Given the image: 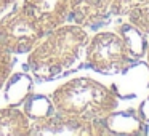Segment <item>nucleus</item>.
Instances as JSON below:
<instances>
[{
	"label": "nucleus",
	"mask_w": 149,
	"mask_h": 136,
	"mask_svg": "<svg viewBox=\"0 0 149 136\" xmlns=\"http://www.w3.org/2000/svg\"><path fill=\"white\" fill-rule=\"evenodd\" d=\"M138 115L141 117L143 120H144L146 123H149V96H148V99L144 101V103L139 106V109H138Z\"/></svg>",
	"instance_id": "nucleus-14"
},
{
	"label": "nucleus",
	"mask_w": 149,
	"mask_h": 136,
	"mask_svg": "<svg viewBox=\"0 0 149 136\" xmlns=\"http://www.w3.org/2000/svg\"><path fill=\"white\" fill-rule=\"evenodd\" d=\"M144 58H146V66H148V69H149V39H148V46H146V55H144Z\"/></svg>",
	"instance_id": "nucleus-15"
},
{
	"label": "nucleus",
	"mask_w": 149,
	"mask_h": 136,
	"mask_svg": "<svg viewBox=\"0 0 149 136\" xmlns=\"http://www.w3.org/2000/svg\"><path fill=\"white\" fill-rule=\"evenodd\" d=\"M50 99L59 117L80 122L104 120L119 107L114 91L90 77H75L64 82L50 94Z\"/></svg>",
	"instance_id": "nucleus-3"
},
{
	"label": "nucleus",
	"mask_w": 149,
	"mask_h": 136,
	"mask_svg": "<svg viewBox=\"0 0 149 136\" xmlns=\"http://www.w3.org/2000/svg\"><path fill=\"white\" fill-rule=\"evenodd\" d=\"M104 122L111 135H146L148 133V125L138 114L114 112L106 117Z\"/></svg>",
	"instance_id": "nucleus-8"
},
{
	"label": "nucleus",
	"mask_w": 149,
	"mask_h": 136,
	"mask_svg": "<svg viewBox=\"0 0 149 136\" xmlns=\"http://www.w3.org/2000/svg\"><path fill=\"white\" fill-rule=\"evenodd\" d=\"M120 16L149 37V0H125Z\"/></svg>",
	"instance_id": "nucleus-9"
},
{
	"label": "nucleus",
	"mask_w": 149,
	"mask_h": 136,
	"mask_svg": "<svg viewBox=\"0 0 149 136\" xmlns=\"http://www.w3.org/2000/svg\"><path fill=\"white\" fill-rule=\"evenodd\" d=\"M7 90H5V99L11 104L16 106L21 104L31 96V88H32V80L29 75L18 74L13 75L7 80Z\"/></svg>",
	"instance_id": "nucleus-10"
},
{
	"label": "nucleus",
	"mask_w": 149,
	"mask_h": 136,
	"mask_svg": "<svg viewBox=\"0 0 149 136\" xmlns=\"http://www.w3.org/2000/svg\"><path fill=\"white\" fill-rule=\"evenodd\" d=\"M19 7L42 35L66 24L71 16V0H23Z\"/></svg>",
	"instance_id": "nucleus-6"
},
{
	"label": "nucleus",
	"mask_w": 149,
	"mask_h": 136,
	"mask_svg": "<svg viewBox=\"0 0 149 136\" xmlns=\"http://www.w3.org/2000/svg\"><path fill=\"white\" fill-rule=\"evenodd\" d=\"M42 37L26 18L19 5L11 8L0 19V43L13 55L29 53Z\"/></svg>",
	"instance_id": "nucleus-4"
},
{
	"label": "nucleus",
	"mask_w": 149,
	"mask_h": 136,
	"mask_svg": "<svg viewBox=\"0 0 149 136\" xmlns=\"http://www.w3.org/2000/svg\"><path fill=\"white\" fill-rule=\"evenodd\" d=\"M13 66H15V55L0 43V90L5 87L7 80L10 78Z\"/></svg>",
	"instance_id": "nucleus-12"
},
{
	"label": "nucleus",
	"mask_w": 149,
	"mask_h": 136,
	"mask_svg": "<svg viewBox=\"0 0 149 136\" xmlns=\"http://www.w3.org/2000/svg\"><path fill=\"white\" fill-rule=\"evenodd\" d=\"M88 39V31L75 23H66L50 31L29 51L27 67L31 74L48 82L72 71L84 58Z\"/></svg>",
	"instance_id": "nucleus-2"
},
{
	"label": "nucleus",
	"mask_w": 149,
	"mask_h": 136,
	"mask_svg": "<svg viewBox=\"0 0 149 136\" xmlns=\"http://www.w3.org/2000/svg\"><path fill=\"white\" fill-rule=\"evenodd\" d=\"M31 135V119L16 106L0 109V136H27Z\"/></svg>",
	"instance_id": "nucleus-7"
},
{
	"label": "nucleus",
	"mask_w": 149,
	"mask_h": 136,
	"mask_svg": "<svg viewBox=\"0 0 149 136\" xmlns=\"http://www.w3.org/2000/svg\"><path fill=\"white\" fill-rule=\"evenodd\" d=\"M18 5V0H0V19Z\"/></svg>",
	"instance_id": "nucleus-13"
},
{
	"label": "nucleus",
	"mask_w": 149,
	"mask_h": 136,
	"mask_svg": "<svg viewBox=\"0 0 149 136\" xmlns=\"http://www.w3.org/2000/svg\"><path fill=\"white\" fill-rule=\"evenodd\" d=\"M146 46L148 35L127 21L116 31H100L91 35L85 46L84 61L98 74H127L144 58Z\"/></svg>",
	"instance_id": "nucleus-1"
},
{
	"label": "nucleus",
	"mask_w": 149,
	"mask_h": 136,
	"mask_svg": "<svg viewBox=\"0 0 149 136\" xmlns=\"http://www.w3.org/2000/svg\"><path fill=\"white\" fill-rule=\"evenodd\" d=\"M125 0H71L69 21L85 29L98 31L120 16Z\"/></svg>",
	"instance_id": "nucleus-5"
},
{
	"label": "nucleus",
	"mask_w": 149,
	"mask_h": 136,
	"mask_svg": "<svg viewBox=\"0 0 149 136\" xmlns=\"http://www.w3.org/2000/svg\"><path fill=\"white\" fill-rule=\"evenodd\" d=\"M24 103H26V106H24V112L27 114V117H29L31 120L45 119V117L55 114L52 99L47 98V96H40V94L29 96Z\"/></svg>",
	"instance_id": "nucleus-11"
}]
</instances>
